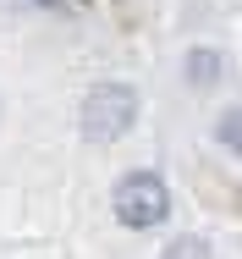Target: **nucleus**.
Masks as SVG:
<instances>
[{
	"label": "nucleus",
	"instance_id": "f257e3e1",
	"mask_svg": "<svg viewBox=\"0 0 242 259\" xmlns=\"http://www.w3.org/2000/svg\"><path fill=\"white\" fill-rule=\"evenodd\" d=\"M132 121H138V89H127V83H99L94 94L83 100V138L88 144L127 138Z\"/></svg>",
	"mask_w": 242,
	"mask_h": 259
},
{
	"label": "nucleus",
	"instance_id": "f03ea898",
	"mask_svg": "<svg viewBox=\"0 0 242 259\" xmlns=\"http://www.w3.org/2000/svg\"><path fill=\"white\" fill-rule=\"evenodd\" d=\"M171 215V188L160 171H127L116 182V221L132 226V232H149Z\"/></svg>",
	"mask_w": 242,
	"mask_h": 259
},
{
	"label": "nucleus",
	"instance_id": "7ed1b4c3",
	"mask_svg": "<svg viewBox=\"0 0 242 259\" xmlns=\"http://www.w3.org/2000/svg\"><path fill=\"white\" fill-rule=\"evenodd\" d=\"M160 259H215V254H209V243H204V237L187 232V237H171V243L160 248Z\"/></svg>",
	"mask_w": 242,
	"mask_h": 259
},
{
	"label": "nucleus",
	"instance_id": "20e7f679",
	"mask_svg": "<svg viewBox=\"0 0 242 259\" xmlns=\"http://www.w3.org/2000/svg\"><path fill=\"white\" fill-rule=\"evenodd\" d=\"M215 138L231 149V155H242V105H231L226 116H220V127H215Z\"/></svg>",
	"mask_w": 242,
	"mask_h": 259
},
{
	"label": "nucleus",
	"instance_id": "39448f33",
	"mask_svg": "<svg viewBox=\"0 0 242 259\" xmlns=\"http://www.w3.org/2000/svg\"><path fill=\"white\" fill-rule=\"evenodd\" d=\"M215 61H220L215 50H193V55H187V77H193V83H215V77H220Z\"/></svg>",
	"mask_w": 242,
	"mask_h": 259
}]
</instances>
